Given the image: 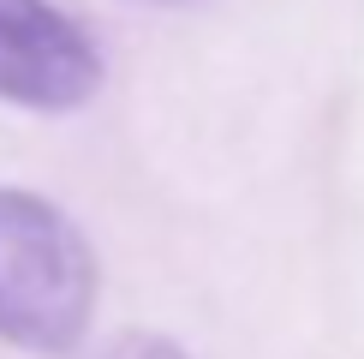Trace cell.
Listing matches in <instances>:
<instances>
[{
	"mask_svg": "<svg viewBox=\"0 0 364 359\" xmlns=\"http://www.w3.org/2000/svg\"><path fill=\"white\" fill-rule=\"evenodd\" d=\"M108 359H186L179 348H168V341H156V335H126V341H114Z\"/></svg>",
	"mask_w": 364,
	"mask_h": 359,
	"instance_id": "obj_3",
	"label": "cell"
},
{
	"mask_svg": "<svg viewBox=\"0 0 364 359\" xmlns=\"http://www.w3.org/2000/svg\"><path fill=\"white\" fill-rule=\"evenodd\" d=\"M96 306V258L48 198L0 192V335L30 353H60Z\"/></svg>",
	"mask_w": 364,
	"mask_h": 359,
	"instance_id": "obj_1",
	"label": "cell"
},
{
	"mask_svg": "<svg viewBox=\"0 0 364 359\" xmlns=\"http://www.w3.org/2000/svg\"><path fill=\"white\" fill-rule=\"evenodd\" d=\"M102 84V54L48 0H0V96L18 108H78Z\"/></svg>",
	"mask_w": 364,
	"mask_h": 359,
	"instance_id": "obj_2",
	"label": "cell"
}]
</instances>
